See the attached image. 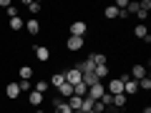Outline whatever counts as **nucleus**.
Listing matches in <instances>:
<instances>
[{
  "label": "nucleus",
  "instance_id": "c9c22d12",
  "mask_svg": "<svg viewBox=\"0 0 151 113\" xmlns=\"http://www.w3.org/2000/svg\"><path fill=\"white\" fill-rule=\"evenodd\" d=\"M86 113H96V111H86Z\"/></svg>",
  "mask_w": 151,
  "mask_h": 113
},
{
  "label": "nucleus",
  "instance_id": "a211bd4d",
  "mask_svg": "<svg viewBox=\"0 0 151 113\" xmlns=\"http://www.w3.org/2000/svg\"><path fill=\"white\" fill-rule=\"evenodd\" d=\"M65 103L70 106V111H81V103H83V98H78V96H70Z\"/></svg>",
  "mask_w": 151,
  "mask_h": 113
},
{
  "label": "nucleus",
  "instance_id": "bb28decb",
  "mask_svg": "<svg viewBox=\"0 0 151 113\" xmlns=\"http://www.w3.org/2000/svg\"><path fill=\"white\" fill-rule=\"evenodd\" d=\"M139 91H151V78H149V75L139 81Z\"/></svg>",
  "mask_w": 151,
  "mask_h": 113
},
{
  "label": "nucleus",
  "instance_id": "9b49d317",
  "mask_svg": "<svg viewBox=\"0 0 151 113\" xmlns=\"http://www.w3.org/2000/svg\"><path fill=\"white\" fill-rule=\"evenodd\" d=\"M103 15H106V20H116V18H119V8L116 5H106L103 8Z\"/></svg>",
  "mask_w": 151,
  "mask_h": 113
},
{
  "label": "nucleus",
  "instance_id": "cd10ccee",
  "mask_svg": "<svg viewBox=\"0 0 151 113\" xmlns=\"http://www.w3.org/2000/svg\"><path fill=\"white\" fill-rule=\"evenodd\" d=\"M53 113H73V111H70V106H68V103L63 101L60 106H55V111H53Z\"/></svg>",
  "mask_w": 151,
  "mask_h": 113
},
{
  "label": "nucleus",
  "instance_id": "1a4fd4ad",
  "mask_svg": "<svg viewBox=\"0 0 151 113\" xmlns=\"http://www.w3.org/2000/svg\"><path fill=\"white\" fill-rule=\"evenodd\" d=\"M43 101H45V96H40V93H35V91H30L28 93V103H30V106H43Z\"/></svg>",
  "mask_w": 151,
  "mask_h": 113
},
{
  "label": "nucleus",
  "instance_id": "dca6fc26",
  "mask_svg": "<svg viewBox=\"0 0 151 113\" xmlns=\"http://www.w3.org/2000/svg\"><path fill=\"white\" fill-rule=\"evenodd\" d=\"M25 8L33 13V15H38V13L43 10V5H40V3H35V0H25Z\"/></svg>",
  "mask_w": 151,
  "mask_h": 113
},
{
  "label": "nucleus",
  "instance_id": "c85d7f7f",
  "mask_svg": "<svg viewBox=\"0 0 151 113\" xmlns=\"http://www.w3.org/2000/svg\"><path fill=\"white\" fill-rule=\"evenodd\" d=\"M23 28V20L20 18H10V30H20Z\"/></svg>",
  "mask_w": 151,
  "mask_h": 113
},
{
  "label": "nucleus",
  "instance_id": "6e6552de",
  "mask_svg": "<svg viewBox=\"0 0 151 113\" xmlns=\"http://www.w3.org/2000/svg\"><path fill=\"white\" fill-rule=\"evenodd\" d=\"M35 58L40 60V63H48L50 60V50L45 48V45H35Z\"/></svg>",
  "mask_w": 151,
  "mask_h": 113
},
{
  "label": "nucleus",
  "instance_id": "2f4dec72",
  "mask_svg": "<svg viewBox=\"0 0 151 113\" xmlns=\"http://www.w3.org/2000/svg\"><path fill=\"white\" fill-rule=\"evenodd\" d=\"M93 111H96V113H106V106H103L101 101H96V103H93Z\"/></svg>",
  "mask_w": 151,
  "mask_h": 113
},
{
  "label": "nucleus",
  "instance_id": "ddd939ff",
  "mask_svg": "<svg viewBox=\"0 0 151 113\" xmlns=\"http://www.w3.org/2000/svg\"><path fill=\"white\" fill-rule=\"evenodd\" d=\"M25 30L30 33V35H38V33H40V23L33 18V20H28V23H25Z\"/></svg>",
  "mask_w": 151,
  "mask_h": 113
},
{
  "label": "nucleus",
  "instance_id": "c756f323",
  "mask_svg": "<svg viewBox=\"0 0 151 113\" xmlns=\"http://www.w3.org/2000/svg\"><path fill=\"white\" fill-rule=\"evenodd\" d=\"M101 103H103V106H106V108H111V103H113V96H111V93H103Z\"/></svg>",
  "mask_w": 151,
  "mask_h": 113
},
{
  "label": "nucleus",
  "instance_id": "423d86ee",
  "mask_svg": "<svg viewBox=\"0 0 151 113\" xmlns=\"http://www.w3.org/2000/svg\"><path fill=\"white\" fill-rule=\"evenodd\" d=\"M103 93H106V86H103V81H101V83H96V86H91V88H88V93H86V96L91 98V101H101V98H103Z\"/></svg>",
  "mask_w": 151,
  "mask_h": 113
},
{
  "label": "nucleus",
  "instance_id": "7ed1b4c3",
  "mask_svg": "<svg viewBox=\"0 0 151 113\" xmlns=\"http://www.w3.org/2000/svg\"><path fill=\"white\" fill-rule=\"evenodd\" d=\"M70 35H76V38H86V33H88V25L83 20H76V23H70Z\"/></svg>",
  "mask_w": 151,
  "mask_h": 113
},
{
  "label": "nucleus",
  "instance_id": "f8f14e48",
  "mask_svg": "<svg viewBox=\"0 0 151 113\" xmlns=\"http://www.w3.org/2000/svg\"><path fill=\"white\" fill-rule=\"evenodd\" d=\"M86 93H88V86H86L83 81L73 86V96H78V98H86Z\"/></svg>",
  "mask_w": 151,
  "mask_h": 113
},
{
  "label": "nucleus",
  "instance_id": "4be33fe9",
  "mask_svg": "<svg viewBox=\"0 0 151 113\" xmlns=\"http://www.w3.org/2000/svg\"><path fill=\"white\" fill-rule=\"evenodd\" d=\"M83 83H86V86L91 88V86H96V83H101V81H98V78H96L93 73H83Z\"/></svg>",
  "mask_w": 151,
  "mask_h": 113
},
{
  "label": "nucleus",
  "instance_id": "f704fd0d",
  "mask_svg": "<svg viewBox=\"0 0 151 113\" xmlns=\"http://www.w3.org/2000/svg\"><path fill=\"white\" fill-rule=\"evenodd\" d=\"M35 113H45V111H35Z\"/></svg>",
  "mask_w": 151,
  "mask_h": 113
},
{
  "label": "nucleus",
  "instance_id": "7c9ffc66",
  "mask_svg": "<svg viewBox=\"0 0 151 113\" xmlns=\"http://www.w3.org/2000/svg\"><path fill=\"white\" fill-rule=\"evenodd\" d=\"M149 13H151V10H146V8H139V13H136V15H139V20H146V18H149Z\"/></svg>",
  "mask_w": 151,
  "mask_h": 113
},
{
  "label": "nucleus",
  "instance_id": "f257e3e1",
  "mask_svg": "<svg viewBox=\"0 0 151 113\" xmlns=\"http://www.w3.org/2000/svg\"><path fill=\"white\" fill-rule=\"evenodd\" d=\"M86 45V38H76V35H68V40H65V48L70 50V53H78V50Z\"/></svg>",
  "mask_w": 151,
  "mask_h": 113
},
{
  "label": "nucleus",
  "instance_id": "6ab92c4d",
  "mask_svg": "<svg viewBox=\"0 0 151 113\" xmlns=\"http://www.w3.org/2000/svg\"><path fill=\"white\" fill-rule=\"evenodd\" d=\"M93 75H96L98 81H103L108 75V65H96V68H93Z\"/></svg>",
  "mask_w": 151,
  "mask_h": 113
},
{
  "label": "nucleus",
  "instance_id": "412c9836",
  "mask_svg": "<svg viewBox=\"0 0 151 113\" xmlns=\"http://www.w3.org/2000/svg\"><path fill=\"white\" fill-rule=\"evenodd\" d=\"M134 35H136V38H141V40H144V38L149 35V30H146V25H144V23H139V25L134 28Z\"/></svg>",
  "mask_w": 151,
  "mask_h": 113
},
{
  "label": "nucleus",
  "instance_id": "f3484780",
  "mask_svg": "<svg viewBox=\"0 0 151 113\" xmlns=\"http://www.w3.org/2000/svg\"><path fill=\"white\" fill-rule=\"evenodd\" d=\"M48 86H50L48 81H38V83H33V91H35V93H40V96H45V91H48Z\"/></svg>",
  "mask_w": 151,
  "mask_h": 113
},
{
  "label": "nucleus",
  "instance_id": "f03ea898",
  "mask_svg": "<svg viewBox=\"0 0 151 113\" xmlns=\"http://www.w3.org/2000/svg\"><path fill=\"white\" fill-rule=\"evenodd\" d=\"M63 75H65V83H70V86H76V83H81V81H83V73L76 68V65H73V68H68Z\"/></svg>",
  "mask_w": 151,
  "mask_h": 113
},
{
  "label": "nucleus",
  "instance_id": "393cba45",
  "mask_svg": "<svg viewBox=\"0 0 151 113\" xmlns=\"http://www.w3.org/2000/svg\"><path fill=\"white\" fill-rule=\"evenodd\" d=\"M93 103H96V101H91V98H83V103H81V113H86V111H93Z\"/></svg>",
  "mask_w": 151,
  "mask_h": 113
},
{
  "label": "nucleus",
  "instance_id": "72a5a7b5",
  "mask_svg": "<svg viewBox=\"0 0 151 113\" xmlns=\"http://www.w3.org/2000/svg\"><path fill=\"white\" fill-rule=\"evenodd\" d=\"M5 13H8V15H10V18H18V8H13V5H10V8H8V10H5Z\"/></svg>",
  "mask_w": 151,
  "mask_h": 113
},
{
  "label": "nucleus",
  "instance_id": "20e7f679",
  "mask_svg": "<svg viewBox=\"0 0 151 113\" xmlns=\"http://www.w3.org/2000/svg\"><path fill=\"white\" fill-rule=\"evenodd\" d=\"M106 93H111V96H121L124 93V81L121 78H111L106 86Z\"/></svg>",
  "mask_w": 151,
  "mask_h": 113
},
{
  "label": "nucleus",
  "instance_id": "aec40b11",
  "mask_svg": "<svg viewBox=\"0 0 151 113\" xmlns=\"http://www.w3.org/2000/svg\"><path fill=\"white\" fill-rule=\"evenodd\" d=\"M48 83H50V86H55V88H60V86H63V83H65V75H63V73H55L53 78H50V81H48Z\"/></svg>",
  "mask_w": 151,
  "mask_h": 113
},
{
  "label": "nucleus",
  "instance_id": "9d476101",
  "mask_svg": "<svg viewBox=\"0 0 151 113\" xmlns=\"http://www.w3.org/2000/svg\"><path fill=\"white\" fill-rule=\"evenodd\" d=\"M136 91H139V83H136V81H131V78L124 81V96H134Z\"/></svg>",
  "mask_w": 151,
  "mask_h": 113
},
{
  "label": "nucleus",
  "instance_id": "e433bc0d",
  "mask_svg": "<svg viewBox=\"0 0 151 113\" xmlns=\"http://www.w3.org/2000/svg\"><path fill=\"white\" fill-rule=\"evenodd\" d=\"M73 113H81V111H73Z\"/></svg>",
  "mask_w": 151,
  "mask_h": 113
},
{
  "label": "nucleus",
  "instance_id": "a878e982",
  "mask_svg": "<svg viewBox=\"0 0 151 113\" xmlns=\"http://www.w3.org/2000/svg\"><path fill=\"white\" fill-rule=\"evenodd\" d=\"M18 88H20V93H30L33 91V83L30 81H18Z\"/></svg>",
  "mask_w": 151,
  "mask_h": 113
},
{
  "label": "nucleus",
  "instance_id": "b1692460",
  "mask_svg": "<svg viewBox=\"0 0 151 113\" xmlns=\"http://www.w3.org/2000/svg\"><path fill=\"white\" fill-rule=\"evenodd\" d=\"M111 106H113V108H124V106H126V96H124V93H121V96H113V103H111Z\"/></svg>",
  "mask_w": 151,
  "mask_h": 113
},
{
  "label": "nucleus",
  "instance_id": "2eb2a0df",
  "mask_svg": "<svg viewBox=\"0 0 151 113\" xmlns=\"http://www.w3.org/2000/svg\"><path fill=\"white\" fill-rule=\"evenodd\" d=\"M58 93H60V98H65V101H68V98L73 96V86H70V83H63V86L58 88Z\"/></svg>",
  "mask_w": 151,
  "mask_h": 113
},
{
  "label": "nucleus",
  "instance_id": "473e14b6",
  "mask_svg": "<svg viewBox=\"0 0 151 113\" xmlns=\"http://www.w3.org/2000/svg\"><path fill=\"white\" fill-rule=\"evenodd\" d=\"M116 8H119V10H126V8H129V0H119V3H116Z\"/></svg>",
  "mask_w": 151,
  "mask_h": 113
},
{
  "label": "nucleus",
  "instance_id": "39448f33",
  "mask_svg": "<svg viewBox=\"0 0 151 113\" xmlns=\"http://www.w3.org/2000/svg\"><path fill=\"white\" fill-rule=\"evenodd\" d=\"M129 78H131V81H136V83H139L141 78H146V65H141V63L131 65V68H129Z\"/></svg>",
  "mask_w": 151,
  "mask_h": 113
},
{
  "label": "nucleus",
  "instance_id": "4468645a",
  "mask_svg": "<svg viewBox=\"0 0 151 113\" xmlns=\"http://www.w3.org/2000/svg\"><path fill=\"white\" fill-rule=\"evenodd\" d=\"M18 75H20V81H30L33 68H30V65H20V68H18Z\"/></svg>",
  "mask_w": 151,
  "mask_h": 113
},
{
  "label": "nucleus",
  "instance_id": "0eeeda50",
  "mask_svg": "<svg viewBox=\"0 0 151 113\" xmlns=\"http://www.w3.org/2000/svg\"><path fill=\"white\" fill-rule=\"evenodd\" d=\"M18 96H20V88H18V81H13V83H5V98L15 101Z\"/></svg>",
  "mask_w": 151,
  "mask_h": 113
},
{
  "label": "nucleus",
  "instance_id": "5701e85b",
  "mask_svg": "<svg viewBox=\"0 0 151 113\" xmlns=\"http://www.w3.org/2000/svg\"><path fill=\"white\" fill-rule=\"evenodd\" d=\"M91 58H93V63H96V65H108V58L103 53H93Z\"/></svg>",
  "mask_w": 151,
  "mask_h": 113
}]
</instances>
